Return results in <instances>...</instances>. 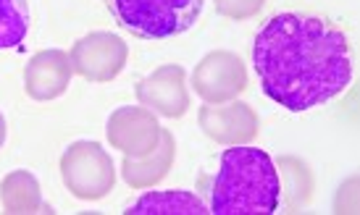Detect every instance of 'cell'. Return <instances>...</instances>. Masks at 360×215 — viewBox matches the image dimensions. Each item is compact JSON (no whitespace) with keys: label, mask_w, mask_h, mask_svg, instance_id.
<instances>
[{"label":"cell","mask_w":360,"mask_h":215,"mask_svg":"<svg viewBox=\"0 0 360 215\" xmlns=\"http://www.w3.org/2000/svg\"><path fill=\"white\" fill-rule=\"evenodd\" d=\"M260 89L276 105L305 113L340 98L352 82V48L334 21L284 11L274 13L252 42Z\"/></svg>","instance_id":"1"},{"label":"cell","mask_w":360,"mask_h":215,"mask_svg":"<svg viewBox=\"0 0 360 215\" xmlns=\"http://www.w3.org/2000/svg\"><path fill=\"white\" fill-rule=\"evenodd\" d=\"M281 205L279 168L260 147L229 145L221 155L208 210L213 215L276 213Z\"/></svg>","instance_id":"2"},{"label":"cell","mask_w":360,"mask_h":215,"mask_svg":"<svg viewBox=\"0 0 360 215\" xmlns=\"http://www.w3.org/2000/svg\"><path fill=\"white\" fill-rule=\"evenodd\" d=\"M121 30L142 39H169L190 32L205 0H105Z\"/></svg>","instance_id":"3"},{"label":"cell","mask_w":360,"mask_h":215,"mask_svg":"<svg viewBox=\"0 0 360 215\" xmlns=\"http://www.w3.org/2000/svg\"><path fill=\"white\" fill-rule=\"evenodd\" d=\"M63 184L79 200H103L113 189V160L98 142H74L60 157Z\"/></svg>","instance_id":"4"},{"label":"cell","mask_w":360,"mask_h":215,"mask_svg":"<svg viewBox=\"0 0 360 215\" xmlns=\"http://www.w3.org/2000/svg\"><path fill=\"white\" fill-rule=\"evenodd\" d=\"M129 48L119 34L110 32H90L87 37L74 42L69 53L71 69L87 82H110L127 66Z\"/></svg>","instance_id":"5"},{"label":"cell","mask_w":360,"mask_h":215,"mask_svg":"<svg viewBox=\"0 0 360 215\" xmlns=\"http://www.w3.org/2000/svg\"><path fill=\"white\" fill-rule=\"evenodd\" d=\"M245 87H248L245 63L240 56L226 50L208 53L192 71V89L210 105L231 103Z\"/></svg>","instance_id":"6"},{"label":"cell","mask_w":360,"mask_h":215,"mask_svg":"<svg viewBox=\"0 0 360 215\" xmlns=\"http://www.w3.org/2000/svg\"><path fill=\"white\" fill-rule=\"evenodd\" d=\"M108 142L127 157H148L160 145L158 118L148 107H119L108 118Z\"/></svg>","instance_id":"7"},{"label":"cell","mask_w":360,"mask_h":215,"mask_svg":"<svg viewBox=\"0 0 360 215\" xmlns=\"http://www.w3.org/2000/svg\"><path fill=\"white\" fill-rule=\"evenodd\" d=\"M137 100L142 107L166 118H181L190 107L187 74L181 66H160L137 84Z\"/></svg>","instance_id":"8"},{"label":"cell","mask_w":360,"mask_h":215,"mask_svg":"<svg viewBox=\"0 0 360 215\" xmlns=\"http://www.w3.org/2000/svg\"><path fill=\"white\" fill-rule=\"evenodd\" d=\"M200 129L219 145H248L258 134V118L245 103H221V105H205L198 113Z\"/></svg>","instance_id":"9"},{"label":"cell","mask_w":360,"mask_h":215,"mask_svg":"<svg viewBox=\"0 0 360 215\" xmlns=\"http://www.w3.org/2000/svg\"><path fill=\"white\" fill-rule=\"evenodd\" d=\"M71 60L63 50H40L24 69V89L32 100L48 103L60 98L71 82Z\"/></svg>","instance_id":"10"},{"label":"cell","mask_w":360,"mask_h":215,"mask_svg":"<svg viewBox=\"0 0 360 215\" xmlns=\"http://www.w3.org/2000/svg\"><path fill=\"white\" fill-rule=\"evenodd\" d=\"M174 155H176V142H174L169 131H163L160 134V145L148 157H124L121 174H124L129 186L148 189V186H155L158 181L166 178V174L174 166Z\"/></svg>","instance_id":"11"},{"label":"cell","mask_w":360,"mask_h":215,"mask_svg":"<svg viewBox=\"0 0 360 215\" xmlns=\"http://www.w3.org/2000/svg\"><path fill=\"white\" fill-rule=\"evenodd\" d=\"M208 205L192 192H148L127 210V215H205Z\"/></svg>","instance_id":"12"},{"label":"cell","mask_w":360,"mask_h":215,"mask_svg":"<svg viewBox=\"0 0 360 215\" xmlns=\"http://www.w3.org/2000/svg\"><path fill=\"white\" fill-rule=\"evenodd\" d=\"M0 200L8 213H37L42 207L40 184L27 171H13L0 184Z\"/></svg>","instance_id":"13"},{"label":"cell","mask_w":360,"mask_h":215,"mask_svg":"<svg viewBox=\"0 0 360 215\" xmlns=\"http://www.w3.org/2000/svg\"><path fill=\"white\" fill-rule=\"evenodd\" d=\"M30 32V11L24 0H0V48H16Z\"/></svg>","instance_id":"14"},{"label":"cell","mask_w":360,"mask_h":215,"mask_svg":"<svg viewBox=\"0 0 360 215\" xmlns=\"http://www.w3.org/2000/svg\"><path fill=\"white\" fill-rule=\"evenodd\" d=\"M263 3L266 0H216V8H219V13L229 16V19L242 21L255 16L263 8Z\"/></svg>","instance_id":"15"},{"label":"cell","mask_w":360,"mask_h":215,"mask_svg":"<svg viewBox=\"0 0 360 215\" xmlns=\"http://www.w3.org/2000/svg\"><path fill=\"white\" fill-rule=\"evenodd\" d=\"M3 139H6V118L0 113V147H3Z\"/></svg>","instance_id":"16"}]
</instances>
